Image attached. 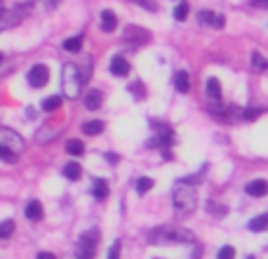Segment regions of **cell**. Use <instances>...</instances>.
I'll return each instance as SVG.
<instances>
[{
    "label": "cell",
    "mask_w": 268,
    "mask_h": 259,
    "mask_svg": "<svg viewBox=\"0 0 268 259\" xmlns=\"http://www.w3.org/2000/svg\"><path fill=\"white\" fill-rule=\"evenodd\" d=\"M136 2H139V5L144 7V10H151V12H155V5H153L151 0H136Z\"/></svg>",
    "instance_id": "1f68e13d"
},
{
    "label": "cell",
    "mask_w": 268,
    "mask_h": 259,
    "mask_svg": "<svg viewBox=\"0 0 268 259\" xmlns=\"http://www.w3.org/2000/svg\"><path fill=\"white\" fill-rule=\"evenodd\" d=\"M247 229H249V231H254V233L266 231V229H268V215H259V217H254L249 224H247Z\"/></svg>",
    "instance_id": "e0dca14e"
},
{
    "label": "cell",
    "mask_w": 268,
    "mask_h": 259,
    "mask_svg": "<svg viewBox=\"0 0 268 259\" xmlns=\"http://www.w3.org/2000/svg\"><path fill=\"white\" fill-rule=\"evenodd\" d=\"M125 40L134 42V45H144L146 40H151V33L139 26H127L125 28Z\"/></svg>",
    "instance_id": "ba28073f"
},
{
    "label": "cell",
    "mask_w": 268,
    "mask_h": 259,
    "mask_svg": "<svg viewBox=\"0 0 268 259\" xmlns=\"http://www.w3.org/2000/svg\"><path fill=\"white\" fill-rule=\"evenodd\" d=\"M130 92H136V99H144V87H141L139 82L130 85Z\"/></svg>",
    "instance_id": "4dcf8cb0"
},
{
    "label": "cell",
    "mask_w": 268,
    "mask_h": 259,
    "mask_svg": "<svg viewBox=\"0 0 268 259\" xmlns=\"http://www.w3.org/2000/svg\"><path fill=\"white\" fill-rule=\"evenodd\" d=\"M245 191L249 193L252 198H261V196L268 193V181L266 179H254V181H249V184L245 186Z\"/></svg>",
    "instance_id": "30bf717a"
},
{
    "label": "cell",
    "mask_w": 268,
    "mask_h": 259,
    "mask_svg": "<svg viewBox=\"0 0 268 259\" xmlns=\"http://www.w3.org/2000/svg\"><path fill=\"white\" fill-rule=\"evenodd\" d=\"M82 47V36H76V38H68L66 42H64V50L66 52H78Z\"/></svg>",
    "instance_id": "603a6c76"
},
{
    "label": "cell",
    "mask_w": 268,
    "mask_h": 259,
    "mask_svg": "<svg viewBox=\"0 0 268 259\" xmlns=\"http://www.w3.org/2000/svg\"><path fill=\"white\" fill-rule=\"evenodd\" d=\"M101 101H104V95H101L99 90H90V92L85 95V106L90 111H96L101 106Z\"/></svg>",
    "instance_id": "4fadbf2b"
},
{
    "label": "cell",
    "mask_w": 268,
    "mask_h": 259,
    "mask_svg": "<svg viewBox=\"0 0 268 259\" xmlns=\"http://www.w3.org/2000/svg\"><path fill=\"white\" fill-rule=\"evenodd\" d=\"M31 14V5H14V7H5V12H2V24H0V28L2 31H7V28H12L17 21H21L24 17H28Z\"/></svg>",
    "instance_id": "8992f818"
},
{
    "label": "cell",
    "mask_w": 268,
    "mask_h": 259,
    "mask_svg": "<svg viewBox=\"0 0 268 259\" xmlns=\"http://www.w3.org/2000/svg\"><path fill=\"white\" fill-rule=\"evenodd\" d=\"M205 92H207V97H210L212 101H219V99H221V85H219V80H216V78H207Z\"/></svg>",
    "instance_id": "5bb4252c"
},
{
    "label": "cell",
    "mask_w": 268,
    "mask_h": 259,
    "mask_svg": "<svg viewBox=\"0 0 268 259\" xmlns=\"http://www.w3.org/2000/svg\"><path fill=\"white\" fill-rule=\"evenodd\" d=\"M26 217L28 219H42V205L38 203V200H31V203L26 205Z\"/></svg>",
    "instance_id": "d6986e66"
},
{
    "label": "cell",
    "mask_w": 268,
    "mask_h": 259,
    "mask_svg": "<svg viewBox=\"0 0 268 259\" xmlns=\"http://www.w3.org/2000/svg\"><path fill=\"white\" fill-rule=\"evenodd\" d=\"M82 132H85V135H101V132H104V123H101V120H90V123H85L82 125Z\"/></svg>",
    "instance_id": "ffe728a7"
},
{
    "label": "cell",
    "mask_w": 268,
    "mask_h": 259,
    "mask_svg": "<svg viewBox=\"0 0 268 259\" xmlns=\"http://www.w3.org/2000/svg\"><path fill=\"white\" fill-rule=\"evenodd\" d=\"M200 181V177H191V179H179L172 189V203H174L179 217H191L193 210L198 207V191L195 184Z\"/></svg>",
    "instance_id": "6da1fadb"
},
{
    "label": "cell",
    "mask_w": 268,
    "mask_h": 259,
    "mask_svg": "<svg viewBox=\"0 0 268 259\" xmlns=\"http://www.w3.org/2000/svg\"><path fill=\"white\" fill-rule=\"evenodd\" d=\"M38 259H57L52 255V252H40V255H38Z\"/></svg>",
    "instance_id": "d6a6232c"
},
{
    "label": "cell",
    "mask_w": 268,
    "mask_h": 259,
    "mask_svg": "<svg viewBox=\"0 0 268 259\" xmlns=\"http://www.w3.org/2000/svg\"><path fill=\"white\" fill-rule=\"evenodd\" d=\"M188 10H191V7H188L186 0H184V2H179V5H176V10H174V19H176V21H184V19L188 17Z\"/></svg>",
    "instance_id": "484cf974"
},
{
    "label": "cell",
    "mask_w": 268,
    "mask_h": 259,
    "mask_svg": "<svg viewBox=\"0 0 268 259\" xmlns=\"http://www.w3.org/2000/svg\"><path fill=\"white\" fill-rule=\"evenodd\" d=\"M61 106V97H47L45 101H42V111H47V113H52V111H59Z\"/></svg>",
    "instance_id": "44dd1931"
},
{
    "label": "cell",
    "mask_w": 268,
    "mask_h": 259,
    "mask_svg": "<svg viewBox=\"0 0 268 259\" xmlns=\"http://www.w3.org/2000/svg\"><path fill=\"white\" fill-rule=\"evenodd\" d=\"M99 238L101 233L99 229H90L78 238L76 243V259H94L96 257V245H99Z\"/></svg>",
    "instance_id": "3957f363"
},
{
    "label": "cell",
    "mask_w": 268,
    "mask_h": 259,
    "mask_svg": "<svg viewBox=\"0 0 268 259\" xmlns=\"http://www.w3.org/2000/svg\"><path fill=\"white\" fill-rule=\"evenodd\" d=\"M174 85H176V90L181 92V95H186L188 90H191V76H188L186 71H179L174 76Z\"/></svg>",
    "instance_id": "9a60e30c"
},
{
    "label": "cell",
    "mask_w": 268,
    "mask_h": 259,
    "mask_svg": "<svg viewBox=\"0 0 268 259\" xmlns=\"http://www.w3.org/2000/svg\"><path fill=\"white\" fill-rule=\"evenodd\" d=\"M216 259H235V250H233L230 245H224L221 250H219Z\"/></svg>",
    "instance_id": "83f0119b"
},
{
    "label": "cell",
    "mask_w": 268,
    "mask_h": 259,
    "mask_svg": "<svg viewBox=\"0 0 268 259\" xmlns=\"http://www.w3.org/2000/svg\"><path fill=\"white\" fill-rule=\"evenodd\" d=\"M50 80V71L45 64H36V66L28 71V85L31 87H45Z\"/></svg>",
    "instance_id": "52a82bcc"
},
{
    "label": "cell",
    "mask_w": 268,
    "mask_h": 259,
    "mask_svg": "<svg viewBox=\"0 0 268 259\" xmlns=\"http://www.w3.org/2000/svg\"><path fill=\"white\" fill-rule=\"evenodd\" d=\"M59 5V0H50V7H57Z\"/></svg>",
    "instance_id": "e575fe53"
},
{
    "label": "cell",
    "mask_w": 268,
    "mask_h": 259,
    "mask_svg": "<svg viewBox=\"0 0 268 259\" xmlns=\"http://www.w3.org/2000/svg\"><path fill=\"white\" fill-rule=\"evenodd\" d=\"M256 7H268V0H254Z\"/></svg>",
    "instance_id": "836d02e7"
},
{
    "label": "cell",
    "mask_w": 268,
    "mask_h": 259,
    "mask_svg": "<svg viewBox=\"0 0 268 259\" xmlns=\"http://www.w3.org/2000/svg\"><path fill=\"white\" fill-rule=\"evenodd\" d=\"M247 259H254V257H247Z\"/></svg>",
    "instance_id": "d590c367"
},
{
    "label": "cell",
    "mask_w": 268,
    "mask_h": 259,
    "mask_svg": "<svg viewBox=\"0 0 268 259\" xmlns=\"http://www.w3.org/2000/svg\"><path fill=\"white\" fill-rule=\"evenodd\" d=\"M85 80H87V78H82L80 68L76 66V64H66V66H64V97H71V99L80 97L82 82Z\"/></svg>",
    "instance_id": "277c9868"
},
{
    "label": "cell",
    "mask_w": 268,
    "mask_h": 259,
    "mask_svg": "<svg viewBox=\"0 0 268 259\" xmlns=\"http://www.w3.org/2000/svg\"><path fill=\"white\" fill-rule=\"evenodd\" d=\"M120 247H122V243H120V240H115L113 247L108 250V259H120Z\"/></svg>",
    "instance_id": "f546056e"
},
{
    "label": "cell",
    "mask_w": 268,
    "mask_h": 259,
    "mask_svg": "<svg viewBox=\"0 0 268 259\" xmlns=\"http://www.w3.org/2000/svg\"><path fill=\"white\" fill-rule=\"evenodd\" d=\"M92 196L94 198H99V200H104L108 196V181L106 179H94L92 181Z\"/></svg>",
    "instance_id": "2e32d148"
},
{
    "label": "cell",
    "mask_w": 268,
    "mask_h": 259,
    "mask_svg": "<svg viewBox=\"0 0 268 259\" xmlns=\"http://www.w3.org/2000/svg\"><path fill=\"white\" fill-rule=\"evenodd\" d=\"M14 231V221H10V219H5L2 224H0V238H10Z\"/></svg>",
    "instance_id": "4316f807"
},
{
    "label": "cell",
    "mask_w": 268,
    "mask_h": 259,
    "mask_svg": "<svg viewBox=\"0 0 268 259\" xmlns=\"http://www.w3.org/2000/svg\"><path fill=\"white\" fill-rule=\"evenodd\" d=\"M261 113H264V109H247L242 111V120H256Z\"/></svg>",
    "instance_id": "f1b7e54d"
},
{
    "label": "cell",
    "mask_w": 268,
    "mask_h": 259,
    "mask_svg": "<svg viewBox=\"0 0 268 259\" xmlns=\"http://www.w3.org/2000/svg\"><path fill=\"white\" fill-rule=\"evenodd\" d=\"M115 26H118L115 12H113V10H104V12H101V31L111 33V31H115Z\"/></svg>",
    "instance_id": "8fae6325"
},
{
    "label": "cell",
    "mask_w": 268,
    "mask_h": 259,
    "mask_svg": "<svg viewBox=\"0 0 268 259\" xmlns=\"http://www.w3.org/2000/svg\"><path fill=\"white\" fill-rule=\"evenodd\" d=\"M252 66H254V71H266V68H268V59L264 55L254 52V55H252Z\"/></svg>",
    "instance_id": "cb8c5ba5"
},
{
    "label": "cell",
    "mask_w": 268,
    "mask_h": 259,
    "mask_svg": "<svg viewBox=\"0 0 268 259\" xmlns=\"http://www.w3.org/2000/svg\"><path fill=\"white\" fill-rule=\"evenodd\" d=\"M198 21H200V24H210V26H214V28H224V26H226V17H224V14L210 12V10L198 12Z\"/></svg>",
    "instance_id": "9c48e42d"
},
{
    "label": "cell",
    "mask_w": 268,
    "mask_h": 259,
    "mask_svg": "<svg viewBox=\"0 0 268 259\" xmlns=\"http://www.w3.org/2000/svg\"><path fill=\"white\" fill-rule=\"evenodd\" d=\"M153 189V179H148V177H141L139 181H136V193L139 196H144V193H148Z\"/></svg>",
    "instance_id": "d4e9b609"
},
{
    "label": "cell",
    "mask_w": 268,
    "mask_h": 259,
    "mask_svg": "<svg viewBox=\"0 0 268 259\" xmlns=\"http://www.w3.org/2000/svg\"><path fill=\"white\" fill-rule=\"evenodd\" d=\"M111 73H115V76H127V73H130L127 59H125V57H113V59H111Z\"/></svg>",
    "instance_id": "7c38bea8"
},
{
    "label": "cell",
    "mask_w": 268,
    "mask_h": 259,
    "mask_svg": "<svg viewBox=\"0 0 268 259\" xmlns=\"http://www.w3.org/2000/svg\"><path fill=\"white\" fill-rule=\"evenodd\" d=\"M64 175H66V179H80L82 177V167L78 163H68L66 167H64Z\"/></svg>",
    "instance_id": "7402d4cb"
},
{
    "label": "cell",
    "mask_w": 268,
    "mask_h": 259,
    "mask_svg": "<svg viewBox=\"0 0 268 259\" xmlns=\"http://www.w3.org/2000/svg\"><path fill=\"white\" fill-rule=\"evenodd\" d=\"M148 243L153 245H162V243H195V236L181 229V226H158V229H151L148 231Z\"/></svg>",
    "instance_id": "7a4b0ae2"
},
{
    "label": "cell",
    "mask_w": 268,
    "mask_h": 259,
    "mask_svg": "<svg viewBox=\"0 0 268 259\" xmlns=\"http://www.w3.org/2000/svg\"><path fill=\"white\" fill-rule=\"evenodd\" d=\"M0 149L19 156V153L24 151V139L17 135L14 130H10V127H0Z\"/></svg>",
    "instance_id": "5b68a950"
},
{
    "label": "cell",
    "mask_w": 268,
    "mask_h": 259,
    "mask_svg": "<svg viewBox=\"0 0 268 259\" xmlns=\"http://www.w3.org/2000/svg\"><path fill=\"white\" fill-rule=\"evenodd\" d=\"M66 153L76 156V158H80L82 153H85V144H82L80 139H68L66 141Z\"/></svg>",
    "instance_id": "ac0fdd59"
}]
</instances>
